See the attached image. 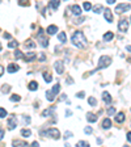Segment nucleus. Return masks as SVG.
Wrapping results in <instances>:
<instances>
[{
	"mask_svg": "<svg viewBox=\"0 0 131 147\" xmlns=\"http://www.w3.org/2000/svg\"><path fill=\"white\" fill-rule=\"evenodd\" d=\"M71 41H72V43L76 47H79V49H84V47H87L88 46V41H87L85 36H84V33L80 30L75 32V33L72 34V37H71Z\"/></svg>",
	"mask_w": 131,
	"mask_h": 147,
	"instance_id": "f257e3e1",
	"label": "nucleus"
},
{
	"mask_svg": "<svg viewBox=\"0 0 131 147\" xmlns=\"http://www.w3.org/2000/svg\"><path fill=\"white\" fill-rule=\"evenodd\" d=\"M110 63H112V58L107 57V55H102V57H100V59H98L97 68L98 70H100V68H106L110 66Z\"/></svg>",
	"mask_w": 131,
	"mask_h": 147,
	"instance_id": "f03ea898",
	"label": "nucleus"
},
{
	"mask_svg": "<svg viewBox=\"0 0 131 147\" xmlns=\"http://www.w3.org/2000/svg\"><path fill=\"white\" fill-rule=\"evenodd\" d=\"M42 134L49 135V137L52 138V139H59V138H60V131L55 127H51V129H49V130H46V131H42Z\"/></svg>",
	"mask_w": 131,
	"mask_h": 147,
	"instance_id": "7ed1b4c3",
	"label": "nucleus"
},
{
	"mask_svg": "<svg viewBox=\"0 0 131 147\" xmlns=\"http://www.w3.org/2000/svg\"><path fill=\"white\" fill-rule=\"evenodd\" d=\"M38 41H40L41 46L42 47H47L49 46V40L45 37V32H43V29H40V32H38Z\"/></svg>",
	"mask_w": 131,
	"mask_h": 147,
	"instance_id": "20e7f679",
	"label": "nucleus"
},
{
	"mask_svg": "<svg viewBox=\"0 0 131 147\" xmlns=\"http://www.w3.org/2000/svg\"><path fill=\"white\" fill-rule=\"evenodd\" d=\"M118 29L119 32H122V33H126L128 30V20L127 18H121L118 22Z\"/></svg>",
	"mask_w": 131,
	"mask_h": 147,
	"instance_id": "39448f33",
	"label": "nucleus"
},
{
	"mask_svg": "<svg viewBox=\"0 0 131 147\" xmlns=\"http://www.w3.org/2000/svg\"><path fill=\"white\" fill-rule=\"evenodd\" d=\"M128 9H131V5H130V4H118V5L116 7V13L121 15V13L127 12Z\"/></svg>",
	"mask_w": 131,
	"mask_h": 147,
	"instance_id": "423d86ee",
	"label": "nucleus"
},
{
	"mask_svg": "<svg viewBox=\"0 0 131 147\" xmlns=\"http://www.w3.org/2000/svg\"><path fill=\"white\" fill-rule=\"evenodd\" d=\"M8 129L9 130H13V129L17 126V118H16L15 114H11V116H8Z\"/></svg>",
	"mask_w": 131,
	"mask_h": 147,
	"instance_id": "0eeeda50",
	"label": "nucleus"
},
{
	"mask_svg": "<svg viewBox=\"0 0 131 147\" xmlns=\"http://www.w3.org/2000/svg\"><path fill=\"white\" fill-rule=\"evenodd\" d=\"M54 68L55 71L59 74V75H62V74L64 72V64H63V61H56L54 63Z\"/></svg>",
	"mask_w": 131,
	"mask_h": 147,
	"instance_id": "6e6552de",
	"label": "nucleus"
},
{
	"mask_svg": "<svg viewBox=\"0 0 131 147\" xmlns=\"http://www.w3.org/2000/svg\"><path fill=\"white\" fill-rule=\"evenodd\" d=\"M71 12H72L75 16H80L81 15V7L77 5V4H75V5L71 7Z\"/></svg>",
	"mask_w": 131,
	"mask_h": 147,
	"instance_id": "1a4fd4ad",
	"label": "nucleus"
},
{
	"mask_svg": "<svg viewBox=\"0 0 131 147\" xmlns=\"http://www.w3.org/2000/svg\"><path fill=\"white\" fill-rule=\"evenodd\" d=\"M104 15H105V20H106L107 22H112L113 21V13L110 12V9H104Z\"/></svg>",
	"mask_w": 131,
	"mask_h": 147,
	"instance_id": "9d476101",
	"label": "nucleus"
},
{
	"mask_svg": "<svg viewBox=\"0 0 131 147\" xmlns=\"http://www.w3.org/2000/svg\"><path fill=\"white\" fill-rule=\"evenodd\" d=\"M7 70H8L9 74H13V72H16V71L20 70V67L15 63H11V64H8V68H7Z\"/></svg>",
	"mask_w": 131,
	"mask_h": 147,
	"instance_id": "9b49d317",
	"label": "nucleus"
},
{
	"mask_svg": "<svg viewBox=\"0 0 131 147\" xmlns=\"http://www.w3.org/2000/svg\"><path fill=\"white\" fill-rule=\"evenodd\" d=\"M102 100H104L105 104H110L112 102V96H110L109 92H104L102 93Z\"/></svg>",
	"mask_w": 131,
	"mask_h": 147,
	"instance_id": "f8f14e48",
	"label": "nucleus"
},
{
	"mask_svg": "<svg viewBox=\"0 0 131 147\" xmlns=\"http://www.w3.org/2000/svg\"><path fill=\"white\" fill-rule=\"evenodd\" d=\"M36 57H37V55H36V53H32V51H29V53H26V55H25V57H24V59H25V61H26V62H32L34 58H36Z\"/></svg>",
	"mask_w": 131,
	"mask_h": 147,
	"instance_id": "ddd939ff",
	"label": "nucleus"
},
{
	"mask_svg": "<svg viewBox=\"0 0 131 147\" xmlns=\"http://www.w3.org/2000/svg\"><path fill=\"white\" fill-rule=\"evenodd\" d=\"M59 4H60V0H50L49 5H50V8L51 9H58Z\"/></svg>",
	"mask_w": 131,
	"mask_h": 147,
	"instance_id": "4468645a",
	"label": "nucleus"
},
{
	"mask_svg": "<svg viewBox=\"0 0 131 147\" xmlns=\"http://www.w3.org/2000/svg\"><path fill=\"white\" fill-rule=\"evenodd\" d=\"M56 32H58V26H55V25H50V26H47L46 33L47 34H55Z\"/></svg>",
	"mask_w": 131,
	"mask_h": 147,
	"instance_id": "2eb2a0df",
	"label": "nucleus"
},
{
	"mask_svg": "<svg viewBox=\"0 0 131 147\" xmlns=\"http://www.w3.org/2000/svg\"><path fill=\"white\" fill-rule=\"evenodd\" d=\"M58 41L60 43H64L66 41H67V36H66V33H64V32H60V33H58Z\"/></svg>",
	"mask_w": 131,
	"mask_h": 147,
	"instance_id": "dca6fc26",
	"label": "nucleus"
},
{
	"mask_svg": "<svg viewBox=\"0 0 131 147\" xmlns=\"http://www.w3.org/2000/svg\"><path fill=\"white\" fill-rule=\"evenodd\" d=\"M102 127H104V129H110V127H112V119H110V118H105L104 121H102Z\"/></svg>",
	"mask_w": 131,
	"mask_h": 147,
	"instance_id": "f3484780",
	"label": "nucleus"
},
{
	"mask_svg": "<svg viewBox=\"0 0 131 147\" xmlns=\"http://www.w3.org/2000/svg\"><path fill=\"white\" fill-rule=\"evenodd\" d=\"M116 121L118 123H122L123 121H125V114H123L122 112H121V113H117L116 114Z\"/></svg>",
	"mask_w": 131,
	"mask_h": 147,
	"instance_id": "a211bd4d",
	"label": "nucleus"
},
{
	"mask_svg": "<svg viewBox=\"0 0 131 147\" xmlns=\"http://www.w3.org/2000/svg\"><path fill=\"white\" fill-rule=\"evenodd\" d=\"M87 119H88L89 122H96L97 121V116L95 113H88L87 114Z\"/></svg>",
	"mask_w": 131,
	"mask_h": 147,
	"instance_id": "6ab92c4d",
	"label": "nucleus"
},
{
	"mask_svg": "<svg viewBox=\"0 0 131 147\" xmlns=\"http://www.w3.org/2000/svg\"><path fill=\"white\" fill-rule=\"evenodd\" d=\"M28 88L30 89V91H36V89H38V83L33 80V82H30L28 84Z\"/></svg>",
	"mask_w": 131,
	"mask_h": 147,
	"instance_id": "aec40b11",
	"label": "nucleus"
},
{
	"mask_svg": "<svg viewBox=\"0 0 131 147\" xmlns=\"http://www.w3.org/2000/svg\"><path fill=\"white\" fill-rule=\"evenodd\" d=\"M114 38V34L112 33V32H107V33L104 34V41H106V42H109V41H112Z\"/></svg>",
	"mask_w": 131,
	"mask_h": 147,
	"instance_id": "412c9836",
	"label": "nucleus"
},
{
	"mask_svg": "<svg viewBox=\"0 0 131 147\" xmlns=\"http://www.w3.org/2000/svg\"><path fill=\"white\" fill-rule=\"evenodd\" d=\"M46 97H47V100L49 101H54V98H55V93L50 89V91H47L46 92Z\"/></svg>",
	"mask_w": 131,
	"mask_h": 147,
	"instance_id": "4be33fe9",
	"label": "nucleus"
},
{
	"mask_svg": "<svg viewBox=\"0 0 131 147\" xmlns=\"http://www.w3.org/2000/svg\"><path fill=\"white\" fill-rule=\"evenodd\" d=\"M102 9H105L104 7L101 5V4H97V5L93 7V9H92V11H93L95 13H101V12H102Z\"/></svg>",
	"mask_w": 131,
	"mask_h": 147,
	"instance_id": "5701e85b",
	"label": "nucleus"
},
{
	"mask_svg": "<svg viewBox=\"0 0 131 147\" xmlns=\"http://www.w3.org/2000/svg\"><path fill=\"white\" fill-rule=\"evenodd\" d=\"M21 135L24 138H29L32 135V131L29 130V129H22V130H21Z\"/></svg>",
	"mask_w": 131,
	"mask_h": 147,
	"instance_id": "b1692460",
	"label": "nucleus"
},
{
	"mask_svg": "<svg viewBox=\"0 0 131 147\" xmlns=\"http://www.w3.org/2000/svg\"><path fill=\"white\" fill-rule=\"evenodd\" d=\"M42 76H43V79H45L46 83H50L52 80V76L50 75L49 72H42Z\"/></svg>",
	"mask_w": 131,
	"mask_h": 147,
	"instance_id": "393cba45",
	"label": "nucleus"
},
{
	"mask_svg": "<svg viewBox=\"0 0 131 147\" xmlns=\"http://www.w3.org/2000/svg\"><path fill=\"white\" fill-rule=\"evenodd\" d=\"M25 46H26V47H36V42H34L33 40H28L26 42H25Z\"/></svg>",
	"mask_w": 131,
	"mask_h": 147,
	"instance_id": "a878e982",
	"label": "nucleus"
},
{
	"mask_svg": "<svg viewBox=\"0 0 131 147\" xmlns=\"http://www.w3.org/2000/svg\"><path fill=\"white\" fill-rule=\"evenodd\" d=\"M76 146H79V147H89V143L87 141H79Z\"/></svg>",
	"mask_w": 131,
	"mask_h": 147,
	"instance_id": "bb28decb",
	"label": "nucleus"
},
{
	"mask_svg": "<svg viewBox=\"0 0 131 147\" xmlns=\"http://www.w3.org/2000/svg\"><path fill=\"white\" fill-rule=\"evenodd\" d=\"M17 46H18L17 41H11V42L8 43V47H9V49H15V47H17Z\"/></svg>",
	"mask_w": 131,
	"mask_h": 147,
	"instance_id": "cd10ccee",
	"label": "nucleus"
},
{
	"mask_svg": "<svg viewBox=\"0 0 131 147\" xmlns=\"http://www.w3.org/2000/svg\"><path fill=\"white\" fill-rule=\"evenodd\" d=\"M13 144L15 146H29L26 142H22V141H13Z\"/></svg>",
	"mask_w": 131,
	"mask_h": 147,
	"instance_id": "c85d7f7f",
	"label": "nucleus"
},
{
	"mask_svg": "<svg viewBox=\"0 0 131 147\" xmlns=\"http://www.w3.org/2000/svg\"><path fill=\"white\" fill-rule=\"evenodd\" d=\"M51 91L54 92V93H55V96H56V95H58V92L60 91V86H59V84H55V86L52 87V89H51Z\"/></svg>",
	"mask_w": 131,
	"mask_h": 147,
	"instance_id": "c756f323",
	"label": "nucleus"
},
{
	"mask_svg": "<svg viewBox=\"0 0 131 147\" xmlns=\"http://www.w3.org/2000/svg\"><path fill=\"white\" fill-rule=\"evenodd\" d=\"M54 110V108H50V109H46V110H43V113H42V116L43 117H47V116H51V112Z\"/></svg>",
	"mask_w": 131,
	"mask_h": 147,
	"instance_id": "7c9ffc66",
	"label": "nucleus"
},
{
	"mask_svg": "<svg viewBox=\"0 0 131 147\" xmlns=\"http://www.w3.org/2000/svg\"><path fill=\"white\" fill-rule=\"evenodd\" d=\"M83 7H84V9H85V11H88V12L91 11L92 8H93V7H92V4H91V3H88V1H85V3L83 4Z\"/></svg>",
	"mask_w": 131,
	"mask_h": 147,
	"instance_id": "2f4dec72",
	"label": "nucleus"
},
{
	"mask_svg": "<svg viewBox=\"0 0 131 147\" xmlns=\"http://www.w3.org/2000/svg\"><path fill=\"white\" fill-rule=\"evenodd\" d=\"M25 55H22V53L20 51V50H16L15 51V58L16 59H20V58H24Z\"/></svg>",
	"mask_w": 131,
	"mask_h": 147,
	"instance_id": "473e14b6",
	"label": "nucleus"
},
{
	"mask_svg": "<svg viewBox=\"0 0 131 147\" xmlns=\"http://www.w3.org/2000/svg\"><path fill=\"white\" fill-rule=\"evenodd\" d=\"M7 116H8V113H7V110L4 109V108H0V117H1V118H5Z\"/></svg>",
	"mask_w": 131,
	"mask_h": 147,
	"instance_id": "72a5a7b5",
	"label": "nucleus"
},
{
	"mask_svg": "<svg viewBox=\"0 0 131 147\" xmlns=\"http://www.w3.org/2000/svg\"><path fill=\"white\" fill-rule=\"evenodd\" d=\"M88 102L92 105V107H96V104H97V100H96L95 97H89L88 98Z\"/></svg>",
	"mask_w": 131,
	"mask_h": 147,
	"instance_id": "f704fd0d",
	"label": "nucleus"
},
{
	"mask_svg": "<svg viewBox=\"0 0 131 147\" xmlns=\"http://www.w3.org/2000/svg\"><path fill=\"white\" fill-rule=\"evenodd\" d=\"M18 4H20V5H24V7H28L29 5V0H18Z\"/></svg>",
	"mask_w": 131,
	"mask_h": 147,
	"instance_id": "c9c22d12",
	"label": "nucleus"
},
{
	"mask_svg": "<svg viewBox=\"0 0 131 147\" xmlns=\"http://www.w3.org/2000/svg\"><path fill=\"white\" fill-rule=\"evenodd\" d=\"M20 100H21V97H20L18 95H12L11 96V101H20Z\"/></svg>",
	"mask_w": 131,
	"mask_h": 147,
	"instance_id": "e433bc0d",
	"label": "nucleus"
},
{
	"mask_svg": "<svg viewBox=\"0 0 131 147\" xmlns=\"http://www.w3.org/2000/svg\"><path fill=\"white\" fill-rule=\"evenodd\" d=\"M107 114H109V116H113V114H116V109H114L113 107L109 108V109H107Z\"/></svg>",
	"mask_w": 131,
	"mask_h": 147,
	"instance_id": "4c0bfd02",
	"label": "nucleus"
},
{
	"mask_svg": "<svg viewBox=\"0 0 131 147\" xmlns=\"http://www.w3.org/2000/svg\"><path fill=\"white\" fill-rule=\"evenodd\" d=\"M92 131H93V130H92L91 126H87V127H84V133H85V134H91Z\"/></svg>",
	"mask_w": 131,
	"mask_h": 147,
	"instance_id": "58836bf2",
	"label": "nucleus"
},
{
	"mask_svg": "<svg viewBox=\"0 0 131 147\" xmlns=\"http://www.w3.org/2000/svg\"><path fill=\"white\" fill-rule=\"evenodd\" d=\"M22 119H24L25 123H29V122H30V117H29V116H22Z\"/></svg>",
	"mask_w": 131,
	"mask_h": 147,
	"instance_id": "ea45409f",
	"label": "nucleus"
},
{
	"mask_svg": "<svg viewBox=\"0 0 131 147\" xmlns=\"http://www.w3.org/2000/svg\"><path fill=\"white\" fill-rule=\"evenodd\" d=\"M84 96H85V95H84V92H79V93H76V97L77 98H84Z\"/></svg>",
	"mask_w": 131,
	"mask_h": 147,
	"instance_id": "a19ab883",
	"label": "nucleus"
},
{
	"mask_svg": "<svg viewBox=\"0 0 131 147\" xmlns=\"http://www.w3.org/2000/svg\"><path fill=\"white\" fill-rule=\"evenodd\" d=\"M71 137H72V133H71V131H66V134H64V138L67 139V138H71Z\"/></svg>",
	"mask_w": 131,
	"mask_h": 147,
	"instance_id": "79ce46f5",
	"label": "nucleus"
},
{
	"mask_svg": "<svg viewBox=\"0 0 131 147\" xmlns=\"http://www.w3.org/2000/svg\"><path fill=\"white\" fill-rule=\"evenodd\" d=\"M84 20H85V18H83V17H80L79 20H76V21H75V24H81L83 21H84Z\"/></svg>",
	"mask_w": 131,
	"mask_h": 147,
	"instance_id": "37998d69",
	"label": "nucleus"
},
{
	"mask_svg": "<svg viewBox=\"0 0 131 147\" xmlns=\"http://www.w3.org/2000/svg\"><path fill=\"white\" fill-rule=\"evenodd\" d=\"M126 138H127V141L131 143V131H128V133H127V135H126Z\"/></svg>",
	"mask_w": 131,
	"mask_h": 147,
	"instance_id": "c03bdc74",
	"label": "nucleus"
},
{
	"mask_svg": "<svg viewBox=\"0 0 131 147\" xmlns=\"http://www.w3.org/2000/svg\"><path fill=\"white\" fill-rule=\"evenodd\" d=\"M3 37H4V38H8V40H9V38H11V34H9V33H4Z\"/></svg>",
	"mask_w": 131,
	"mask_h": 147,
	"instance_id": "a18cd8bd",
	"label": "nucleus"
},
{
	"mask_svg": "<svg viewBox=\"0 0 131 147\" xmlns=\"http://www.w3.org/2000/svg\"><path fill=\"white\" fill-rule=\"evenodd\" d=\"M32 146H33V147H38V146H40V143H38V142H33V143H32Z\"/></svg>",
	"mask_w": 131,
	"mask_h": 147,
	"instance_id": "49530a36",
	"label": "nucleus"
},
{
	"mask_svg": "<svg viewBox=\"0 0 131 147\" xmlns=\"http://www.w3.org/2000/svg\"><path fill=\"white\" fill-rule=\"evenodd\" d=\"M40 61H41V62L45 61V55H43V54H41V55H40Z\"/></svg>",
	"mask_w": 131,
	"mask_h": 147,
	"instance_id": "de8ad7c7",
	"label": "nucleus"
},
{
	"mask_svg": "<svg viewBox=\"0 0 131 147\" xmlns=\"http://www.w3.org/2000/svg\"><path fill=\"white\" fill-rule=\"evenodd\" d=\"M106 3L107 4H114L116 3V0H106Z\"/></svg>",
	"mask_w": 131,
	"mask_h": 147,
	"instance_id": "09e8293b",
	"label": "nucleus"
},
{
	"mask_svg": "<svg viewBox=\"0 0 131 147\" xmlns=\"http://www.w3.org/2000/svg\"><path fill=\"white\" fill-rule=\"evenodd\" d=\"M0 138H1V139L4 138V130H3V129H1V131H0Z\"/></svg>",
	"mask_w": 131,
	"mask_h": 147,
	"instance_id": "8fccbe9b",
	"label": "nucleus"
},
{
	"mask_svg": "<svg viewBox=\"0 0 131 147\" xmlns=\"http://www.w3.org/2000/svg\"><path fill=\"white\" fill-rule=\"evenodd\" d=\"M3 74H4V67L1 66V67H0V75H3Z\"/></svg>",
	"mask_w": 131,
	"mask_h": 147,
	"instance_id": "3c124183",
	"label": "nucleus"
},
{
	"mask_svg": "<svg viewBox=\"0 0 131 147\" xmlns=\"http://www.w3.org/2000/svg\"><path fill=\"white\" fill-rule=\"evenodd\" d=\"M71 114H72V112H70V110H67V112H66V116H67V117H70Z\"/></svg>",
	"mask_w": 131,
	"mask_h": 147,
	"instance_id": "603ef678",
	"label": "nucleus"
},
{
	"mask_svg": "<svg viewBox=\"0 0 131 147\" xmlns=\"http://www.w3.org/2000/svg\"><path fill=\"white\" fill-rule=\"evenodd\" d=\"M67 83L68 84H72V79H71V78H67Z\"/></svg>",
	"mask_w": 131,
	"mask_h": 147,
	"instance_id": "864d4df0",
	"label": "nucleus"
},
{
	"mask_svg": "<svg viewBox=\"0 0 131 147\" xmlns=\"http://www.w3.org/2000/svg\"><path fill=\"white\" fill-rule=\"evenodd\" d=\"M126 50H127V51H130V53H131V46H127V47H126Z\"/></svg>",
	"mask_w": 131,
	"mask_h": 147,
	"instance_id": "5fc2aeb1",
	"label": "nucleus"
},
{
	"mask_svg": "<svg viewBox=\"0 0 131 147\" xmlns=\"http://www.w3.org/2000/svg\"><path fill=\"white\" fill-rule=\"evenodd\" d=\"M130 20H131V18H130Z\"/></svg>",
	"mask_w": 131,
	"mask_h": 147,
	"instance_id": "6e6d98bb",
	"label": "nucleus"
}]
</instances>
